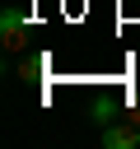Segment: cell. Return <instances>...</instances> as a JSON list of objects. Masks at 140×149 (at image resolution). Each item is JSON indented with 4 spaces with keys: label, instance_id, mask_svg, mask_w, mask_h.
<instances>
[{
    "label": "cell",
    "instance_id": "cell-1",
    "mask_svg": "<svg viewBox=\"0 0 140 149\" xmlns=\"http://www.w3.org/2000/svg\"><path fill=\"white\" fill-rule=\"evenodd\" d=\"M0 37H5V51H23L28 47V14L9 5L0 14Z\"/></svg>",
    "mask_w": 140,
    "mask_h": 149
},
{
    "label": "cell",
    "instance_id": "cell-2",
    "mask_svg": "<svg viewBox=\"0 0 140 149\" xmlns=\"http://www.w3.org/2000/svg\"><path fill=\"white\" fill-rule=\"evenodd\" d=\"M103 144H107V149H135V144H140V126H135V121H126V126H121V121H107V126H103Z\"/></svg>",
    "mask_w": 140,
    "mask_h": 149
},
{
    "label": "cell",
    "instance_id": "cell-3",
    "mask_svg": "<svg viewBox=\"0 0 140 149\" xmlns=\"http://www.w3.org/2000/svg\"><path fill=\"white\" fill-rule=\"evenodd\" d=\"M107 121H117V107L112 102H98L93 107V126H107Z\"/></svg>",
    "mask_w": 140,
    "mask_h": 149
},
{
    "label": "cell",
    "instance_id": "cell-4",
    "mask_svg": "<svg viewBox=\"0 0 140 149\" xmlns=\"http://www.w3.org/2000/svg\"><path fill=\"white\" fill-rule=\"evenodd\" d=\"M126 121H135V126H140V93L131 98V116H126Z\"/></svg>",
    "mask_w": 140,
    "mask_h": 149
}]
</instances>
